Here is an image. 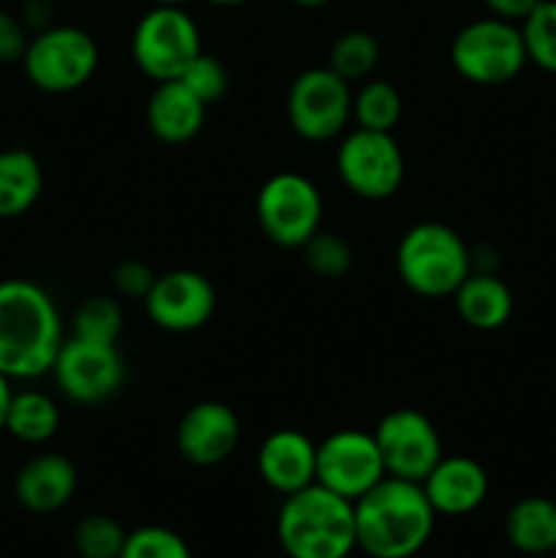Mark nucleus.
<instances>
[{"label":"nucleus","mask_w":556,"mask_h":558,"mask_svg":"<svg viewBox=\"0 0 556 558\" xmlns=\"http://www.w3.org/2000/svg\"><path fill=\"white\" fill-rule=\"evenodd\" d=\"M27 82L41 93L63 96L85 87L98 69V44L76 25H49L33 33L22 54Z\"/></svg>","instance_id":"nucleus-6"},{"label":"nucleus","mask_w":556,"mask_h":558,"mask_svg":"<svg viewBox=\"0 0 556 558\" xmlns=\"http://www.w3.org/2000/svg\"><path fill=\"white\" fill-rule=\"evenodd\" d=\"M153 5H185L189 0H150Z\"/></svg>","instance_id":"nucleus-39"},{"label":"nucleus","mask_w":556,"mask_h":558,"mask_svg":"<svg viewBox=\"0 0 556 558\" xmlns=\"http://www.w3.org/2000/svg\"><path fill=\"white\" fill-rule=\"evenodd\" d=\"M294 5H300V9H322V5L333 3V0H292Z\"/></svg>","instance_id":"nucleus-37"},{"label":"nucleus","mask_w":556,"mask_h":558,"mask_svg":"<svg viewBox=\"0 0 556 558\" xmlns=\"http://www.w3.org/2000/svg\"><path fill=\"white\" fill-rule=\"evenodd\" d=\"M276 537L289 558H349L358 550L354 501L319 483L283 496Z\"/></svg>","instance_id":"nucleus-3"},{"label":"nucleus","mask_w":556,"mask_h":558,"mask_svg":"<svg viewBox=\"0 0 556 558\" xmlns=\"http://www.w3.org/2000/svg\"><path fill=\"white\" fill-rule=\"evenodd\" d=\"M403 114V98L387 80H365L352 93V120L358 129L392 131Z\"/></svg>","instance_id":"nucleus-24"},{"label":"nucleus","mask_w":556,"mask_h":558,"mask_svg":"<svg viewBox=\"0 0 556 558\" xmlns=\"http://www.w3.org/2000/svg\"><path fill=\"white\" fill-rule=\"evenodd\" d=\"M200 52V27L183 5H153L131 33V58L153 82L180 80Z\"/></svg>","instance_id":"nucleus-7"},{"label":"nucleus","mask_w":556,"mask_h":558,"mask_svg":"<svg viewBox=\"0 0 556 558\" xmlns=\"http://www.w3.org/2000/svg\"><path fill=\"white\" fill-rule=\"evenodd\" d=\"M120 558H194L189 543L167 526H140L129 532Z\"/></svg>","instance_id":"nucleus-30"},{"label":"nucleus","mask_w":556,"mask_h":558,"mask_svg":"<svg viewBox=\"0 0 556 558\" xmlns=\"http://www.w3.org/2000/svg\"><path fill=\"white\" fill-rule=\"evenodd\" d=\"M458 316L467 327L480 332H494L505 327L512 316L510 287L496 272H469L467 281L452 294Z\"/></svg>","instance_id":"nucleus-20"},{"label":"nucleus","mask_w":556,"mask_h":558,"mask_svg":"<svg viewBox=\"0 0 556 558\" xmlns=\"http://www.w3.org/2000/svg\"><path fill=\"white\" fill-rule=\"evenodd\" d=\"M63 341L60 311L47 289L27 278L0 281V374L11 381L52 374Z\"/></svg>","instance_id":"nucleus-1"},{"label":"nucleus","mask_w":556,"mask_h":558,"mask_svg":"<svg viewBox=\"0 0 556 558\" xmlns=\"http://www.w3.org/2000/svg\"><path fill=\"white\" fill-rule=\"evenodd\" d=\"M207 107L180 80L156 82L145 107L150 134L164 145H185L205 125Z\"/></svg>","instance_id":"nucleus-19"},{"label":"nucleus","mask_w":556,"mask_h":558,"mask_svg":"<svg viewBox=\"0 0 556 558\" xmlns=\"http://www.w3.org/2000/svg\"><path fill=\"white\" fill-rule=\"evenodd\" d=\"M129 532L123 523L104 512L82 518L74 526V550L80 558H120Z\"/></svg>","instance_id":"nucleus-27"},{"label":"nucleus","mask_w":556,"mask_h":558,"mask_svg":"<svg viewBox=\"0 0 556 558\" xmlns=\"http://www.w3.org/2000/svg\"><path fill=\"white\" fill-rule=\"evenodd\" d=\"M14 390H11V379L5 374H0V430L5 428V412H9V403Z\"/></svg>","instance_id":"nucleus-36"},{"label":"nucleus","mask_w":556,"mask_h":558,"mask_svg":"<svg viewBox=\"0 0 556 558\" xmlns=\"http://www.w3.org/2000/svg\"><path fill=\"white\" fill-rule=\"evenodd\" d=\"M49 3H52V0H27L25 9H22V14H20L22 25L27 27V33L47 31V27L52 25V22H49V16H52Z\"/></svg>","instance_id":"nucleus-35"},{"label":"nucleus","mask_w":556,"mask_h":558,"mask_svg":"<svg viewBox=\"0 0 556 558\" xmlns=\"http://www.w3.org/2000/svg\"><path fill=\"white\" fill-rule=\"evenodd\" d=\"M256 472L273 494H298L316 483V445L303 430H273L256 452Z\"/></svg>","instance_id":"nucleus-16"},{"label":"nucleus","mask_w":556,"mask_h":558,"mask_svg":"<svg viewBox=\"0 0 556 558\" xmlns=\"http://www.w3.org/2000/svg\"><path fill=\"white\" fill-rule=\"evenodd\" d=\"M153 281H156V272L140 259L120 262L112 272L114 292H118L120 298H129V300H145L147 292H150Z\"/></svg>","instance_id":"nucleus-32"},{"label":"nucleus","mask_w":556,"mask_h":558,"mask_svg":"<svg viewBox=\"0 0 556 558\" xmlns=\"http://www.w3.org/2000/svg\"><path fill=\"white\" fill-rule=\"evenodd\" d=\"M123 332V308L114 298L93 294L82 300L71 319V336L93 343H118Z\"/></svg>","instance_id":"nucleus-26"},{"label":"nucleus","mask_w":556,"mask_h":558,"mask_svg":"<svg viewBox=\"0 0 556 558\" xmlns=\"http://www.w3.org/2000/svg\"><path fill=\"white\" fill-rule=\"evenodd\" d=\"M256 223L270 243L303 248L322 229L325 202L314 180L300 172H276L262 183L254 202Z\"/></svg>","instance_id":"nucleus-8"},{"label":"nucleus","mask_w":556,"mask_h":558,"mask_svg":"<svg viewBox=\"0 0 556 558\" xmlns=\"http://www.w3.org/2000/svg\"><path fill=\"white\" fill-rule=\"evenodd\" d=\"M529 63L556 74V0H540L521 22Z\"/></svg>","instance_id":"nucleus-28"},{"label":"nucleus","mask_w":556,"mask_h":558,"mask_svg":"<svg viewBox=\"0 0 556 558\" xmlns=\"http://www.w3.org/2000/svg\"><path fill=\"white\" fill-rule=\"evenodd\" d=\"M436 518L423 485L385 477L354 501L358 550L371 558H414L428 545Z\"/></svg>","instance_id":"nucleus-2"},{"label":"nucleus","mask_w":556,"mask_h":558,"mask_svg":"<svg viewBox=\"0 0 556 558\" xmlns=\"http://www.w3.org/2000/svg\"><path fill=\"white\" fill-rule=\"evenodd\" d=\"M387 477L423 483L442 461V439L431 417L418 409H392L374 430Z\"/></svg>","instance_id":"nucleus-13"},{"label":"nucleus","mask_w":556,"mask_h":558,"mask_svg":"<svg viewBox=\"0 0 556 558\" xmlns=\"http://www.w3.org/2000/svg\"><path fill=\"white\" fill-rule=\"evenodd\" d=\"M5 434L22 445H47L60 430V409L47 392L20 390L11 396L5 412Z\"/></svg>","instance_id":"nucleus-23"},{"label":"nucleus","mask_w":556,"mask_h":558,"mask_svg":"<svg viewBox=\"0 0 556 558\" xmlns=\"http://www.w3.org/2000/svg\"><path fill=\"white\" fill-rule=\"evenodd\" d=\"M379 63V41L368 31H347L333 41L327 54V69L336 71L343 82H365Z\"/></svg>","instance_id":"nucleus-25"},{"label":"nucleus","mask_w":556,"mask_h":558,"mask_svg":"<svg viewBox=\"0 0 556 558\" xmlns=\"http://www.w3.org/2000/svg\"><path fill=\"white\" fill-rule=\"evenodd\" d=\"M145 314L164 332H194L213 319L218 305L216 287L196 270H169L156 276L142 300Z\"/></svg>","instance_id":"nucleus-14"},{"label":"nucleus","mask_w":556,"mask_h":558,"mask_svg":"<svg viewBox=\"0 0 556 558\" xmlns=\"http://www.w3.org/2000/svg\"><path fill=\"white\" fill-rule=\"evenodd\" d=\"M420 485L436 515L463 518L488 496V472L469 456H442Z\"/></svg>","instance_id":"nucleus-17"},{"label":"nucleus","mask_w":556,"mask_h":558,"mask_svg":"<svg viewBox=\"0 0 556 558\" xmlns=\"http://www.w3.org/2000/svg\"><path fill=\"white\" fill-rule=\"evenodd\" d=\"M52 376L60 392L80 407H98L120 392L125 381V363L118 343H93L82 338H65Z\"/></svg>","instance_id":"nucleus-11"},{"label":"nucleus","mask_w":556,"mask_h":558,"mask_svg":"<svg viewBox=\"0 0 556 558\" xmlns=\"http://www.w3.org/2000/svg\"><path fill=\"white\" fill-rule=\"evenodd\" d=\"M180 82H183V85L189 87V90L194 93L205 107H210V104H218L223 96H227L229 71L216 54L200 52L194 58V63L183 71Z\"/></svg>","instance_id":"nucleus-31"},{"label":"nucleus","mask_w":556,"mask_h":558,"mask_svg":"<svg viewBox=\"0 0 556 558\" xmlns=\"http://www.w3.org/2000/svg\"><path fill=\"white\" fill-rule=\"evenodd\" d=\"M540 0H483V5L488 9L491 16H499V20H510L521 25L529 14L534 11Z\"/></svg>","instance_id":"nucleus-34"},{"label":"nucleus","mask_w":556,"mask_h":558,"mask_svg":"<svg viewBox=\"0 0 556 558\" xmlns=\"http://www.w3.org/2000/svg\"><path fill=\"white\" fill-rule=\"evenodd\" d=\"M27 41H31V33L22 25L20 16L0 9V65L22 63Z\"/></svg>","instance_id":"nucleus-33"},{"label":"nucleus","mask_w":556,"mask_h":558,"mask_svg":"<svg viewBox=\"0 0 556 558\" xmlns=\"http://www.w3.org/2000/svg\"><path fill=\"white\" fill-rule=\"evenodd\" d=\"M551 558H556V548H554V550H551Z\"/></svg>","instance_id":"nucleus-40"},{"label":"nucleus","mask_w":556,"mask_h":558,"mask_svg":"<svg viewBox=\"0 0 556 558\" xmlns=\"http://www.w3.org/2000/svg\"><path fill=\"white\" fill-rule=\"evenodd\" d=\"M44 169L27 147L0 150V221L20 218L41 199Z\"/></svg>","instance_id":"nucleus-21"},{"label":"nucleus","mask_w":556,"mask_h":558,"mask_svg":"<svg viewBox=\"0 0 556 558\" xmlns=\"http://www.w3.org/2000/svg\"><path fill=\"white\" fill-rule=\"evenodd\" d=\"M240 417L229 403L200 401L185 409L174 430L180 458L191 466L210 469L227 461L240 445Z\"/></svg>","instance_id":"nucleus-15"},{"label":"nucleus","mask_w":556,"mask_h":558,"mask_svg":"<svg viewBox=\"0 0 556 558\" xmlns=\"http://www.w3.org/2000/svg\"><path fill=\"white\" fill-rule=\"evenodd\" d=\"M300 251H303L305 267H309L316 278L338 281V278H343L349 270H352V262H354L352 245L336 232L319 229V232H316Z\"/></svg>","instance_id":"nucleus-29"},{"label":"nucleus","mask_w":556,"mask_h":558,"mask_svg":"<svg viewBox=\"0 0 556 558\" xmlns=\"http://www.w3.org/2000/svg\"><path fill=\"white\" fill-rule=\"evenodd\" d=\"M80 474L60 452H38L27 458L14 477V496L33 515H52L63 510L76 494Z\"/></svg>","instance_id":"nucleus-18"},{"label":"nucleus","mask_w":556,"mask_h":558,"mask_svg":"<svg viewBox=\"0 0 556 558\" xmlns=\"http://www.w3.org/2000/svg\"><path fill=\"white\" fill-rule=\"evenodd\" d=\"M336 172L354 196L382 202L403 185L407 161L392 131L352 129L338 142Z\"/></svg>","instance_id":"nucleus-9"},{"label":"nucleus","mask_w":556,"mask_h":558,"mask_svg":"<svg viewBox=\"0 0 556 558\" xmlns=\"http://www.w3.org/2000/svg\"><path fill=\"white\" fill-rule=\"evenodd\" d=\"M287 120L305 142L338 140L352 120V85L327 65L300 71L287 93Z\"/></svg>","instance_id":"nucleus-10"},{"label":"nucleus","mask_w":556,"mask_h":558,"mask_svg":"<svg viewBox=\"0 0 556 558\" xmlns=\"http://www.w3.org/2000/svg\"><path fill=\"white\" fill-rule=\"evenodd\" d=\"M387 477L374 434L358 428L333 430L316 445V483L358 501Z\"/></svg>","instance_id":"nucleus-12"},{"label":"nucleus","mask_w":556,"mask_h":558,"mask_svg":"<svg viewBox=\"0 0 556 558\" xmlns=\"http://www.w3.org/2000/svg\"><path fill=\"white\" fill-rule=\"evenodd\" d=\"M505 537L518 554L551 556L556 548V501L527 496L505 515Z\"/></svg>","instance_id":"nucleus-22"},{"label":"nucleus","mask_w":556,"mask_h":558,"mask_svg":"<svg viewBox=\"0 0 556 558\" xmlns=\"http://www.w3.org/2000/svg\"><path fill=\"white\" fill-rule=\"evenodd\" d=\"M396 272L403 287L420 298H452L472 272V248L447 223H414L398 240Z\"/></svg>","instance_id":"nucleus-4"},{"label":"nucleus","mask_w":556,"mask_h":558,"mask_svg":"<svg viewBox=\"0 0 556 558\" xmlns=\"http://www.w3.org/2000/svg\"><path fill=\"white\" fill-rule=\"evenodd\" d=\"M205 3L218 5V9H234V5H243L249 3V0H205Z\"/></svg>","instance_id":"nucleus-38"},{"label":"nucleus","mask_w":556,"mask_h":558,"mask_svg":"<svg viewBox=\"0 0 556 558\" xmlns=\"http://www.w3.org/2000/svg\"><path fill=\"white\" fill-rule=\"evenodd\" d=\"M450 63L461 80L480 87H499L516 80L529 63L527 44L518 22L483 16L456 33Z\"/></svg>","instance_id":"nucleus-5"}]
</instances>
